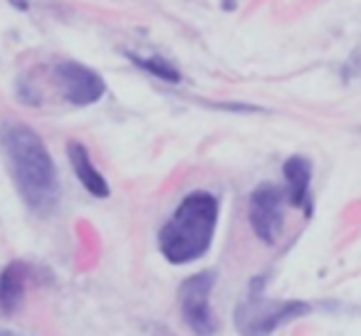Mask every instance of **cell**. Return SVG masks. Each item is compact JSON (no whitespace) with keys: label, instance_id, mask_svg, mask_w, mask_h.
<instances>
[{"label":"cell","instance_id":"cell-1","mask_svg":"<svg viewBox=\"0 0 361 336\" xmlns=\"http://www.w3.org/2000/svg\"><path fill=\"white\" fill-rule=\"evenodd\" d=\"M0 149L25 206L37 216H50L60 203V178L42 139L20 121L0 126Z\"/></svg>","mask_w":361,"mask_h":336},{"label":"cell","instance_id":"cell-2","mask_svg":"<svg viewBox=\"0 0 361 336\" xmlns=\"http://www.w3.org/2000/svg\"><path fill=\"white\" fill-rule=\"evenodd\" d=\"M218 198L208 191L188 193L173 216L164 223L159 232V250L171 265L196 262L211 250L218 225Z\"/></svg>","mask_w":361,"mask_h":336},{"label":"cell","instance_id":"cell-3","mask_svg":"<svg viewBox=\"0 0 361 336\" xmlns=\"http://www.w3.org/2000/svg\"><path fill=\"white\" fill-rule=\"evenodd\" d=\"M310 304L297 299H270L260 292H250L240 304L235 306V329L240 336H270L282 324L305 316Z\"/></svg>","mask_w":361,"mask_h":336},{"label":"cell","instance_id":"cell-4","mask_svg":"<svg viewBox=\"0 0 361 336\" xmlns=\"http://www.w3.org/2000/svg\"><path fill=\"white\" fill-rule=\"evenodd\" d=\"M213 285L216 272H198L180 285V314L198 336H213L218 331V319L211 306Z\"/></svg>","mask_w":361,"mask_h":336},{"label":"cell","instance_id":"cell-5","mask_svg":"<svg viewBox=\"0 0 361 336\" xmlns=\"http://www.w3.org/2000/svg\"><path fill=\"white\" fill-rule=\"evenodd\" d=\"M52 75H55V85L60 87L62 97L75 106L97 104L106 92L104 80L80 62H57Z\"/></svg>","mask_w":361,"mask_h":336},{"label":"cell","instance_id":"cell-6","mask_svg":"<svg viewBox=\"0 0 361 336\" xmlns=\"http://www.w3.org/2000/svg\"><path fill=\"white\" fill-rule=\"evenodd\" d=\"M285 191L275 183H262L250 196V225L262 242L272 245L282 232V203Z\"/></svg>","mask_w":361,"mask_h":336},{"label":"cell","instance_id":"cell-7","mask_svg":"<svg viewBox=\"0 0 361 336\" xmlns=\"http://www.w3.org/2000/svg\"><path fill=\"white\" fill-rule=\"evenodd\" d=\"M282 176H285V198L295 208L305 211L307 216L312 213V196H310V183H312V163L305 156H292L282 166Z\"/></svg>","mask_w":361,"mask_h":336},{"label":"cell","instance_id":"cell-8","mask_svg":"<svg viewBox=\"0 0 361 336\" xmlns=\"http://www.w3.org/2000/svg\"><path fill=\"white\" fill-rule=\"evenodd\" d=\"M67 156H70L72 171L80 178L82 186L87 188V193H92L94 198L109 196V183L97 171V166L92 163V158H90V151H87L80 141H70V144H67Z\"/></svg>","mask_w":361,"mask_h":336},{"label":"cell","instance_id":"cell-9","mask_svg":"<svg viewBox=\"0 0 361 336\" xmlns=\"http://www.w3.org/2000/svg\"><path fill=\"white\" fill-rule=\"evenodd\" d=\"M25 277L27 267L23 262H13L0 272V311L13 314L25 297Z\"/></svg>","mask_w":361,"mask_h":336},{"label":"cell","instance_id":"cell-10","mask_svg":"<svg viewBox=\"0 0 361 336\" xmlns=\"http://www.w3.org/2000/svg\"><path fill=\"white\" fill-rule=\"evenodd\" d=\"M131 62H134L136 67H141V70H146L149 75L159 77V80L164 82H171V85H176V82H180V75L176 67H171V62L161 60V57H139V55H129Z\"/></svg>","mask_w":361,"mask_h":336},{"label":"cell","instance_id":"cell-11","mask_svg":"<svg viewBox=\"0 0 361 336\" xmlns=\"http://www.w3.org/2000/svg\"><path fill=\"white\" fill-rule=\"evenodd\" d=\"M0 336H13L11 331H0Z\"/></svg>","mask_w":361,"mask_h":336}]
</instances>
